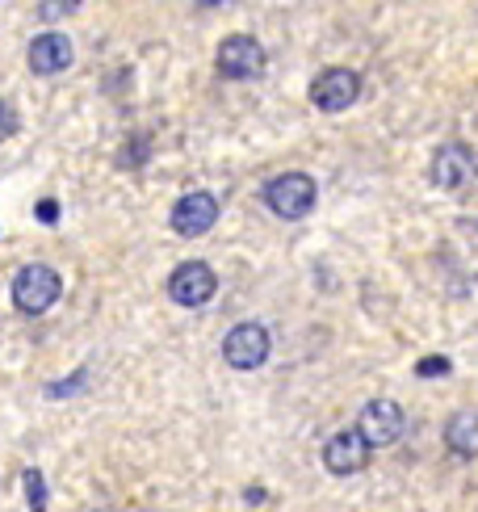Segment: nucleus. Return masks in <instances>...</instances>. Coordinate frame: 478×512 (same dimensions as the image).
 Wrapping results in <instances>:
<instances>
[{
  "label": "nucleus",
  "instance_id": "nucleus-15",
  "mask_svg": "<svg viewBox=\"0 0 478 512\" xmlns=\"http://www.w3.org/2000/svg\"><path fill=\"white\" fill-rule=\"evenodd\" d=\"M453 366H449V357H424L420 366H416V374L420 378H441V374H449Z\"/></svg>",
  "mask_w": 478,
  "mask_h": 512
},
{
  "label": "nucleus",
  "instance_id": "nucleus-11",
  "mask_svg": "<svg viewBox=\"0 0 478 512\" xmlns=\"http://www.w3.org/2000/svg\"><path fill=\"white\" fill-rule=\"evenodd\" d=\"M323 466H328L332 475H357L369 466V445L361 441L357 429H344L323 445Z\"/></svg>",
  "mask_w": 478,
  "mask_h": 512
},
{
  "label": "nucleus",
  "instance_id": "nucleus-8",
  "mask_svg": "<svg viewBox=\"0 0 478 512\" xmlns=\"http://www.w3.org/2000/svg\"><path fill=\"white\" fill-rule=\"evenodd\" d=\"M172 231L185 240H198L206 236V231L219 223V198L206 194V189H193V194H185L177 206H172V215H168Z\"/></svg>",
  "mask_w": 478,
  "mask_h": 512
},
{
  "label": "nucleus",
  "instance_id": "nucleus-10",
  "mask_svg": "<svg viewBox=\"0 0 478 512\" xmlns=\"http://www.w3.org/2000/svg\"><path fill=\"white\" fill-rule=\"evenodd\" d=\"M478 177V160L466 143H445L437 156H432V185L441 189H462Z\"/></svg>",
  "mask_w": 478,
  "mask_h": 512
},
{
  "label": "nucleus",
  "instance_id": "nucleus-4",
  "mask_svg": "<svg viewBox=\"0 0 478 512\" xmlns=\"http://www.w3.org/2000/svg\"><path fill=\"white\" fill-rule=\"evenodd\" d=\"M214 68L227 80H252L265 72V47L252 34H227L214 51Z\"/></svg>",
  "mask_w": 478,
  "mask_h": 512
},
{
  "label": "nucleus",
  "instance_id": "nucleus-9",
  "mask_svg": "<svg viewBox=\"0 0 478 512\" xmlns=\"http://www.w3.org/2000/svg\"><path fill=\"white\" fill-rule=\"evenodd\" d=\"M30 72L34 76H59V72H68L72 68V59H76V47H72V38L68 34H59V30H47V34H38L30 42Z\"/></svg>",
  "mask_w": 478,
  "mask_h": 512
},
{
  "label": "nucleus",
  "instance_id": "nucleus-2",
  "mask_svg": "<svg viewBox=\"0 0 478 512\" xmlns=\"http://www.w3.org/2000/svg\"><path fill=\"white\" fill-rule=\"evenodd\" d=\"M63 282L51 265H26L13 277V307L26 311V315H42L59 303Z\"/></svg>",
  "mask_w": 478,
  "mask_h": 512
},
{
  "label": "nucleus",
  "instance_id": "nucleus-16",
  "mask_svg": "<svg viewBox=\"0 0 478 512\" xmlns=\"http://www.w3.org/2000/svg\"><path fill=\"white\" fill-rule=\"evenodd\" d=\"M34 215H38V223H47V227H51V223L59 219V202H55V198H42V202L34 206Z\"/></svg>",
  "mask_w": 478,
  "mask_h": 512
},
{
  "label": "nucleus",
  "instance_id": "nucleus-5",
  "mask_svg": "<svg viewBox=\"0 0 478 512\" xmlns=\"http://www.w3.org/2000/svg\"><path fill=\"white\" fill-rule=\"evenodd\" d=\"M269 349H273V340L265 324H235L223 340V357L231 370H260L269 361Z\"/></svg>",
  "mask_w": 478,
  "mask_h": 512
},
{
  "label": "nucleus",
  "instance_id": "nucleus-12",
  "mask_svg": "<svg viewBox=\"0 0 478 512\" xmlns=\"http://www.w3.org/2000/svg\"><path fill=\"white\" fill-rule=\"evenodd\" d=\"M445 445L458 458H478V412H458L445 424Z\"/></svg>",
  "mask_w": 478,
  "mask_h": 512
},
{
  "label": "nucleus",
  "instance_id": "nucleus-1",
  "mask_svg": "<svg viewBox=\"0 0 478 512\" xmlns=\"http://www.w3.org/2000/svg\"><path fill=\"white\" fill-rule=\"evenodd\" d=\"M315 198H319V185L311 173H281L265 185V206L286 223L307 219L315 210Z\"/></svg>",
  "mask_w": 478,
  "mask_h": 512
},
{
  "label": "nucleus",
  "instance_id": "nucleus-13",
  "mask_svg": "<svg viewBox=\"0 0 478 512\" xmlns=\"http://www.w3.org/2000/svg\"><path fill=\"white\" fill-rule=\"evenodd\" d=\"M26 496H30V512H47V479H42V471L38 466H30L26 475Z\"/></svg>",
  "mask_w": 478,
  "mask_h": 512
},
{
  "label": "nucleus",
  "instance_id": "nucleus-3",
  "mask_svg": "<svg viewBox=\"0 0 478 512\" xmlns=\"http://www.w3.org/2000/svg\"><path fill=\"white\" fill-rule=\"evenodd\" d=\"M407 429V420H403V408L395 399H369L361 416H357V433L361 441L369 445V450H386V445H395Z\"/></svg>",
  "mask_w": 478,
  "mask_h": 512
},
{
  "label": "nucleus",
  "instance_id": "nucleus-6",
  "mask_svg": "<svg viewBox=\"0 0 478 512\" xmlns=\"http://www.w3.org/2000/svg\"><path fill=\"white\" fill-rule=\"evenodd\" d=\"M214 290H219V277H214V269L206 261H185L168 277V298L177 307H206Z\"/></svg>",
  "mask_w": 478,
  "mask_h": 512
},
{
  "label": "nucleus",
  "instance_id": "nucleus-7",
  "mask_svg": "<svg viewBox=\"0 0 478 512\" xmlns=\"http://www.w3.org/2000/svg\"><path fill=\"white\" fill-rule=\"evenodd\" d=\"M357 97H361V72H353V68H328V72H319L315 84H311V101L323 114L349 110Z\"/></svg>",
  "mask_w": 478,
  "mask_h": 512
},
{
  "label": "nucleus",
  "instance_id": "nucleus-14",
  "mask_svg": "<svg viewBox=\"0 0 478 512\" xmlns=\"http://www.w3.org/2000/svg\"><path fill=\"white\" fill-rule=\"evenodd\" d=\"M17 110H13V105L5 101V97H0V143H5V139H13L17 135Z\"/></svg>",
  "mask_w": 478,
  "mask_h": 512
}]
</instances>
